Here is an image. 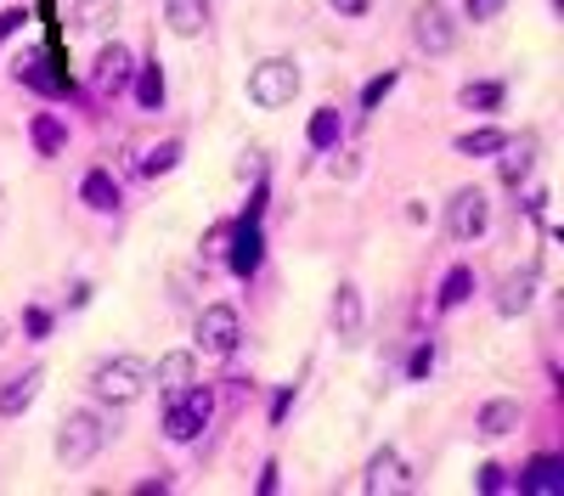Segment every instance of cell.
Returning <instances> with one entry per match:
<instances>
[{
  "mask_svg": "<svg viewBox=\"0 0 564 496\" xmlns=\"http://www.w3.org/2000/svg\"><path fill=\"white\" fill-rule=\"evenodd\" d=\"M142 395H147V361H142V355L119 350V355H103V361L91 367V401H96V407L124 412V407H136Z\"/></svg>",
  "mask_w": 564,
  "mask_h": 496,
  "instance_id": "cell-1",
  "label": "cell"
},
{
  "mask_svg": "<svg viewBox=\"0 0 564 496\" xmlns=\"http://www.w3.org/2000/svg\"><path fill=\"white\" fill-rule=\"evenodd\" d=\"M108 440H113L108 418L96 412V407H80V412H69V418L57 423V462H62V469H85V462L103 457Z\"/></svg>",
  "mask_w": 564,
  "mask_h": 496,
  "instance_id": "cell-2",
  "label": "cell"
},
{
  "mask_svg": "<svg viewBox=\"0 0 564 496\" xmlns=\"http://www.w3.org/2000/svg\"><path fill=\"white\" fill-rule=\"evenodd\" d=\"M209 418H215V395H209L204 384H187L181 395H170V401H164V440L192 446V440L209 428Z\"/></svg>",
  "mask_w": 564,
  "mask_h": 496,
  "instance_id": "cell-3",
  "label": "cell"
},
{
  "mask_svg": "<svg viewBox=\"0 0 564 496\" xmlns=\"http://www.w3.org/2000/svg\"><path fill=\"white\" fill-rule=\"evenodd\" d=\"M300 62H293V57H265V62H254V69H249V102L254 108H265V113H272V108H288L293 102V96H300Z\"/></svg>",
  "mask_w": 564,
  "mask_h": 496,
  "instance_id": "cell-4",
  "label": "cell"
},
{
  "mask_svg": "<svg viewBox=\"0 0 564 496\" xmlns=\"http://www.w3.org/2000/svg\"><path fill=\"white\" fill-rule=\"evenodd\" d=\"M412 46L423 57H446L457 46V17H452L446 0H418L412 7Z\"/></svg>",
  "mask_w": 564,
  "mask_h": 496,
  "instance_id": "cell-5",
  "label": "cell"
},
{
  "mask_svg": "<svg viewBox=\"0 0 564 496\" xmlns=\"http://www.w3.org/2000/svg\"><path fill=\"white\" fill-rule=\"evenodd\" d=\"M485 226H491L485 186H457L452 204H446V231H452L457 243H475V238H485Z\"/></svg>",
  "mask_w": 564,
  "mask_h": 496,
  "instance_id": "cell-6",
  "label": "cell"
},
{
  "mask_svg": "<svg viewBox=\"0 0 564 496\" xmlns=\"http://www.w3.org/2000/svg\"><path fill=\"white\" fill-rule=\"evenodd\" d=\"M192 339H197V350H204V355H231V350H238V339H243V316L231 311V305H204V311H197V322H192Z\"/></svg>",
  "mask_w": 564,
  "mask_h": 496,
  "instance_id": "cell-7",
  "label": "cell"
},
{
  "mask_svg": "<svg viewBox=\"0 0 564 496\" xmlns=\"http://www.w3.org/2000/svg\"><path fill=\"white\" fill-rule=\"evenodd\" d=\"M130 80H136V57H130V46L108 40L103 51H96V62H91V85L103 96H119V90H130Z\"/></svg>",
  "mask_w": 564,
  "mask_h": 496,
  "instance_id": "cell-8",
  "label": "cell"
},
{
  "mask_svg": "<svg viewBox=\"0 0 564 496\" xmlns=\"http://www.w3.org/2000/svg\"><path fill=\"white\" fill-rule=\"evenodd\" d=\"M496 153H503V158H496V176H503L508 192H519L530 181V170H537V136H508Z\"/></svg>",
  "mask_w": 564,
  "mask_h": 496,
  "instance_id": "cell-9",
  "label": "cell"
},
{
  "mask_svg": "<svg viewBox=\"0 0 564 496\" xmlns=\"http://www.w3.org/2000/svg\"><path fill=\"white\" fill-rule=\"evenodd\" d=\"M537 266H519L508 271L503 282H496V316H525L530 305H537Z\"/></svg>",
  "mask_w": 564,
  "mask_h": 496,
  "instance_id": "cell-10",
  "label": "cell"
},
{
  "mask_svg": "<svg viewBox=\"0 0 564 496\" xmlns=\"http://www.w3.org/2000/svg\"><path fill=\"white\" fill-rule=\"evenodd\" d=\"M147 384L164 389V401L170 395H181L187 384H197V355L192 350H170V355H158V367H147Z\"/></svg>",
  "mask_w": 564,
  "mask_h": 496,
  "instance_id": "cell-11",
  "label": "cell"
},
{
  "mask_svg": "<svg viewBox=\"0 0 564 496\" xmlns=\"http://www.w3.org/2000/svg\"><path fill=\"white\" fill-rule=\"evenodd\" d=\"M401 485H407L401 451H395V446L373 451V457H368V474H361V491H368V496H384V491H401Z\"/></svg>",
  "mask_w": 564,
  "mask_h": 496,
  "instance_id": "cell-12",
  "label": "cell"
},
{
  "mask_svg": "<svg viewBox=\"0 0 564 496\" xmlns=\"http://www.w3.org/2000/svg\"><path fill=\"white\" fill-rule=\"evenodd\" d=\"M40 384H46V367H28V373H17V378L0 384V418H23L28 407H35Z\"/></svg>",
  "mask_w": 564,
  "mask_h": 496,
  "instance_id": "cell-13",
  "label": "cell"
},
{
  "mask_svg": "<svg viewBox=\"0 0 564 496\" xmlns=\"http://www.w3.org/2000/svg\"><path fill=\"white\" fill-rule=\"evenodd\" d=\"M334 334H339V344H356V339H361V288H356V282H339V288H334Z\"/></svg>",
  "mask_w": 564,
  "mask_h": 496,
  "instance_id": "cell-14",
  "label": "cell"
},
{
  "mask_svg": "<svg viewBox=\"0 0 564 496\" xmlns=\"http://www.w3.org/2000/svg\"><path fill=\"white\" fill-rule=\"evenodd\" d=\"M164 23H170L181 40H197L209 28V7L204 0H164Z\"/></svg>",
  "mask_w": 564,
  "mask_h": 496,
  "instance_id": "cell-15",
  "label": "cell"
},
{
  "mask_svg": "<svg viewBox=\"0 0 564 496\" xmlns=\"http://www.w3.org/2000/svg\"><path fill=\"white\" fill-rule=\"evenodd\" d=\"M475 428L485 440H503V435H514L519 428V401H508V395H496V401H485L480 407V418H475Z\"/></svg>",
  "mask_w": 564,
  "mask_h": 496,
  "instance_id": "cell-16",
  "label": "cell"
},
{
  "mask_svg": "<svg viewBox=\"0 0 564 496\" xmlns=\"http://www.w3.org/2000/svg\"><path fill=\"white\" fill-rule=\"evenodd\" d=\"M119 0H74V28L80 35H113Z\"/></svg>",
  "mask_w": 564,
  "mask_h": 496,
  "instance_id": "cell-17",
  "label": "cell"
},
{
  "mask_svg": "<svg viewBox=\"0 0 564 496\" xmlns=\"http://www.w3.org/2000/svg\"><path fill=\"white\" fill-rule=\"evenodd\" d=\"M503 80H469V85H463L457 90V102L463 108H469V113H496V108H503Z\"/></svg>",
  "mask_w": 564,
  "mask_h": 496,
  "instance_id": "cell-18",
  "label": "cell"
},
{
  "mask_svg": "<svg viewBox=\"0 0 564 496\" xmlns=\"http://www.w3.org/2000/svg\"><path fill=\"white\" fill-rule=\"evenodd\" d=\"M80 197H85L91 209H103V215H108V209H119V181H113L108 170H91V176L80 181Z\"/></svg>",
  "mask_w": 564,
  "mask_h": 496,
  "instance_id": "cell-19",
  "label": "cell"
},
{
  "mask_svg": "<svg viewBox=\"0 0 564 496\" xmlns=\"http://www.w3.org/2000/svg\"><path fill=\"white\" fill-rule=\"evenodd\" d=\"M238 231V249H231V271L238 277H254L260 271V231L254 226H231Z\"/></svg>",
  "mask_w": 564,
  "mask_h": 496,
  "instance_id": "cell-20",
  "label": "cell"
},
{
  "mask_svg": "<svg viewBox=\"0 0 564 496\" xmlns=\"http://www.w3.org/2000/svg\"><path fill=\"white\" fill-rule=\"evenodd\" d=\"M503 142H508L503 130H463V136H457V153H463V158H491Z\"/></svg>",
  "mask_w": 564,
  "mask_h": 496,
  "instance_id": "cell-21",
  "label": "cell"
},
{
  "mask_svg": "<svg viewBox=\"0 0 564 496\" xmlns=\"http://www.w3.org/2000/svg\"><path fill=\"white\" fill-rule=\"evenodd\" d=\"M469 288H475V271L469 266H452L446 282H441V311H457L463 300H469Z\"/></svg>",
  "mask_w": 564,
  "mask_h": 496,
  "instance_id": "cell-22",
  "label": "cell"
},
{
  "mask_svg": "<svg viewBox=\"0 0 564 496\" xmlns=\"http://www.w3.org/2000/svg\"><path fill=\"white\" fill-rule=\"evenodd\" d=\"M564 480H559V462L553 457H542V462H530V469L519 474V491H559Z\"/></svg>",
  "mask_w": 564,
  "mask_h": 496,
  "instance_id": "cell-23",
  "label": "cell"
},
{
  "mask_svg": "<svg viewBox=\"0 0 564 496\" xmlns=\"http://www.w3.org/2000/svg\"><path fill=\"white\" fill-rule=\"evenodd\" d=\"M136 102L142 108H164V74H158V62H147V69L136 74Z\"/></svg>",
  "mask_w": 564,
  "mask_h": 496,
  "instance_id": "cell-24",
  "label": "cell"
},
{
  "mask_svg": "<svg viewBox=\"0 0 564 496\" xmlns=\"http://www.w3.org/2000/svg\"><path fill=\"white\" fill-rule=\"evenodd\" d=\"M62 142H69V130H62V124H57L51 113H40V119H35V147H40V153L51 158V153H57Z\"/></svg>",
  "mask_w": 564,
  "mask_h": 496,
  "instance_id": "cell-25",
  "label": "cell"
},
{
  "mask_svg": "<svg viewBox=\"0 0 564 496\" xmlns=\"http://www.w3.org/2000/svg\"><path fill=\"white\" fill-rule=\"evenodd\" d=\"M176 164H181V142H164V147H153V153H147L142 176H170Z\"/></svg>",
  "mask_w": 564,
  "mask_h": 496,
  "instance_id": "cell-26",
  "label": "cell"
},
{
  "mask_svg": "<svg viewBox=\"0 0 564 496\" xmlns=\"http://www.w3.org/2000/svg\"><path fill=\"white\" fill-rule=\"evenodd\" d=\"M508 12V0H463V17L469 23H496Z\"/></svg>",
  "mask_w": 564,
  "mask_h": 496,
  "instance_id": "cell-27",
  "label": "cell"
},
{
  "mask_svg": "<svg viewBox=\"0 0 564 496\" xmlns=\"http://www.w3.org/2000/svg\"><path fill=\"white\" fill-rule=\"evenodd\" d=\"M334 136H339V113H334V108H322V113H316V124H311V147H334Z\"/></svg>",
  "mask_w": 564,
  "mask_h": 496,
  "instance_id": "cell-28",
  "label": "cell"
},
{
  "mask_svg": "<svg viewBox=\"0 0 564 496\" xmlns=\"http://www.w3.org/2000/svg\"><path fill=\"white\" fill-rule=\"evenodd\" d=\"M389 90H395V74H379V80H368V90H361V108H379Z\"/></svg>",
  "mask_w": 564,
  "mask_h": 496,
  "instance_id": "cell-29",
  "label": "cell"
},
{
  "mask_svg": "<svg viewBox=\"0 0 564 496\" xmlns=\"http://www.w3.org/2000/svg\"><path fill=\"white\" fill-rule=\"evenodd\" d=\"M327 7H334L339 17H368V12H373V0H327Z\"/></svg>",
  "mask_w": 564,
  "mask_h": 496,
  "instance_id": "cell-30",
  "label": "cell"
},
{
  "mask_svg": "<svg viewBox=\"0 0 564 496\" xmlns=\"http://www.w3.org/2000/svg\"><path fill=\"white\" fill-rule=\"evenodd\" d=\"M508 485V469H496V462H485L480 469V491H503Z\"/></svg>",
  "mask_w": 564,
  "mask_h": 496,
  "instance_id": "cell-31",
  "label": "cell"
},
{
  "mask_svg": "<svg viewBox=\"0 0 564 496\" xmlns=\"http://www.w3.org/2000/svg\"><path fill=\"white\" fill-rule=\"evenodd\" d=\"M356 170H361V164H356V153H334V176H345V181H350Z\"/></svg>",
  "mask_w": 564,
  "mask_h": 496,
  "instance_id": "cell-32",
  "label": "cell"
},
{
  "mask_svg": "<svg viewBox=\"0 0 564 496\" xmlns=\"http://www.w3.org/2000/svg\"><path fill=\"white\" fill-rule=\"evenodd\" d=\"M23 322H28V334H35V339H46V327H51V316H46V311H28Z\"/></svg>",
  "mask_w": 564,
  "mask_h": 496,
  "instance_id": "cell-33",
  "label": "cell"
},
{
  "mask_svg": "<svg viewBox=\"0 0 564 496\" xmlns=\"http://www.w3.org/2000/svg\"><path fill=\"white\" fill-rule=\"evenodd\" d=\"M429 367H435V350H429V344H423V350H418V355H412V378H423V373H429Z\"/></svg>",
  "mask_w": 564,
  "mask_h": 496,
  "instance_id": "cell-34",
  "label": "cell"
}]
</instances>
